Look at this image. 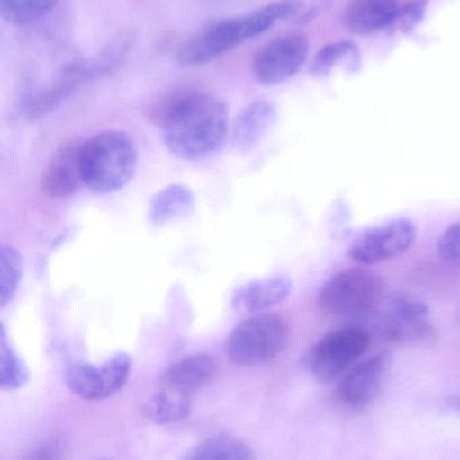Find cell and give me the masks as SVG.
Instances as JSON below:
<instances>
[{
  "instance_id": "1",
  "label": "cell",
  "mask_w": 460,
  "mask_h": 460,
  "mask_svg": "<svg viewBox=\"0 0 460 460\" xmlns=\"http://www.w3.org/2000/svg\"><path fill=\"white\" fill-rule=\"evenodd\" d=\"M149 119L161 128L167 150L184 161H197L218 151L230 128L227 105L194 86L167 92L151 105Z\"/></svg>"
},
{
  "instance_id": "2",
  "label": "cell",
  "mask_w": 460,
  "mask_h": 460,
  "mask_svg": "<svg viewBox=\"0 0 460 460\" xmlns=\"http://www.w3.org/2000/svg\"><path fill=\"white\" fill-rule=\"evenodd\" d=\"M302 10L300 0H277L253 13L234 18L219 19L192 35L177 50L181 66H202L229 53L246 40H253Z\"/></svg>"
},
{
  "instance_id": "3",
  "label": "cell",
  "mask_w": 460,
  "mask_h": 460,
  "mask_svg": "<svg viewBox=\"0 0 460 460\" xmlns=\"http://www.w3.org/2000/svg\"><path fill=\"white\" fill-rule=\"evenodd\" d=\"M137 164V148L127 132H100L83 143L84 185L95 193L121 190L134 177Z\"/></svg>"
},
{
  "instance_id": "4",
  "label": "cell",
  "mask_w": 460,
  "mask_h": 460,
  "mask_svg": "<svg viewBox=\"0 0 460 460\" xmlns=\"http://www.w3.org/2000/svg\"><path fill=\"white\" fill-rule=\"evenodd\" d=\"M288 340V324L278 314L251 315L235 326L227 341L230 359L239 367L272 361Z\"/></svg>"
},
{
  "instance_id": "5",
  "label": "cell",
  "mask_w": 460,
  "mask_h": 460,
  "mask_svg": "<svg viewBox=\"0 0 460 460\" xmlns=\"http://www.w3.org/2000/svg\"><path fill=\"white\" fill-rule=\"evenodd\" d=\"M383 299V279L372 270L351 268L327 281L319 295V307L332 316L370 315Z\"/></svg>"
},
{
  "instance_id": "6",
  "label": "cell",
  "mask_w": 460,
  "mask_h": 460,
  "mask_svg": "<svg viewBox=\"0 0 460 460\" xmlns=\"http://www.w3.org/2000/svg\"><path fill=\"white\" fill-rule=\"evenodd\" d=\"M370 315L378 334L389 342H423L434 332L428 307L410 295H393L381 300Z\"/></svg>"
},
{
  "instance_id": "7",
  "label": "cell",
  "mask_w": 460,
  "mask_h": 460,
  "mask_svg": "<svg viewBox=\"0 0 460 460\" xmlns=\"http://www.w3.org/2000/svg\"><path fill=\"white\" fill-rule=\"evenodd\" d=\"M372 345V335L361 327H347L326 335L313 346L310 354V369L320 383H332L345 375Z\"/></svg>"
},
{
  "instance_id": "8",
  "label": "cell",
  "mask_w": 460,
  "mask_h": 460,
  "mask_svg": "<svg viewBox=\"0 0 460 460\" xmlns=\"http://www.w3.org/2000/svg\"><path fill=\"white\" fill-rule=\"evenodd\" d=\"M131 357L118 353L96 367L92 364H75L65 376L68 389L75 396L88 402L110 399L122 391L131 375Z\"/></svg>"
},
{
  "instance_id": "9",
  "label": "cell",
  "mask_w": 460,
  "mask_h": 460,
  "mask_svg": "<svg viewBox=\"0 0 460 460\" xmlns=\"http://www.w3.org/2000/svg\"><path fill=\"white\" fill-rule=\"evenodd\" d=\"M310 43L304 35L275 38L254 57L253 75L262 85L285 83L300 72L307 61Z\"/></svg>"
},
{
  "instance_id": "10",
  "label": "cell",
  "mask_w": 460,
  "mask_h": 460,
  "mask_svg": "<svg viewBox=\"0 0 460 460\" xmlns=\"http://www.w3.org/2000/svg\"><path fill=\"white\" fill-rule=\"evenodd\" d=\"M416 226L407 218L391 221L362 233L350 248V257L361 264L388 261L407 252L415 243Z\"/></svg>"
},
{
  "instance_id": "11",
  "label": "cell",
  "mask_w": 460,
  "mask_h": 460,
  "mask_svg": "<svg viewBox=\"0 0 460 460\" xmlns=\"http://www.w3.org/2000/svg\"><path fill=\"white\" fill-rule=\"evenodd\" d=\"M388 367L389 358L385 354H375L356 362L338 384L335 392L338 402L351 411L369 407L380 394Z\"/></svg>"
},
{
  "instance_id": "12",
  "label": "cell",
  "mask_w": 460,
  "mask_h": 460,
  "mask_svg": "<svg viewBox=\"0 0 460 460\" xmlns=\"http://www.w3.org/2000/svg\"><path fill=\"white\" fill-rule=\"evenodd\" d=\"M84 185L83 143L68 142L56 151L41 178V188L53 199H67Z\"/></svg>"
},
{
  "instance_id": "13",
  "label": "cell",
  "mask_w": 460,
  "mask_h": 460,
  "mask_svg": "<svg viewBox=\"0 0 460 460\" xmlns=\"http://www.w3.org/2000/svg\"><path fill=\"white\" fill-rule=\"evenodd\" d=\"M293 289V281L286 275H273L257 279L240 286L232 295V308L237 313H266L269 308L288 299Z\"/></svg>"
},
{
  "instance_id": "14",
  "label": "cell",
  "mask_w": 460,
  "mask_h": 460,
  "mask_svg": "<svg viewBox=\"0 0 460 460\" xmlns=\"http://www.w3.org/2000/svg\"><path fill=\"white\" fill-rule=\"evenodd\" d=\"M216 373V362L208 354H191L173 362L161 377V388L191 396L207 385Z\"/></svg>"
},
{
  "instance_id": "15",
  "label": "cell",
  "mask_w": 460,
  "mask_h": 460,
  "mask_svg": "<svg viewBox=\"0 0 460 460\" xmlns=\"http://www.w3.org/2000/svg\"><path fill=\"white\" fill-rule=\"evenodd\" d=\"M277 111L272 102H251L238 116L232 128V145L240 153H248L259 145L275 126Z\"/></svg>"
},
{
  "instance_id": "16",
  "label": "cell",
  "mask_w": 460,
  "mask_h": 460,
  "mask_svg": "<svg viewBox=\"0 0 460 460\" xmlns=\"http://www.w3.org/2000/svg\"><path fill=\"white\" fill-rule=\"evenodd\" d=\"M399 7V0H350L343 24L356 35L385 31Z\"/></svg>"
},
{
  "instance_id": "17",
  "label": "cell",
  "mask_w": 460,
  "mask_h": 460,
  "mask_svg": "<svg viewBox=\"0 0 460 460\" xmlns=\"http://www.w3.org/2000/svg\"><path fill=\"white\" fill-rule=\"evenodd\" d=\"M132 45H134V35L131 32H123L113 38L95 56L84 61H78L84 81L95 80L115 72L129 56Z\"/></svg>"
},
{
  "instance_id": "18",
  "label": "cell",
  "mask_w": 460,
  "mask_h": 460,
  "mask_svg": "<svg viewBox=\"0 0 460 460\" xmlns=\"http://www.w3.org/2000/svg\"><path fill=\"white\" fill-rule=\"evenodd\" d=\"M194 197L183 185H172L159 191L150 202L149 220L154 226H167L186 217L194 210Z\"/></svg>"
},
{
  "instance_id": "19",
  "label": "cell",
  "mask_w": 460,
  "mask_h": 460,
  "mask_svg": "<svg viewBox=\"0 0 460 460\" xmlns=\"http://www.w3.org/2000/svg\"><path fill=\"white\" fill-rule=\"evenodd\" d=\"M192 397L161 388L149 400L145 416L157 426H169L185 420L191 413Z\"/></svg>"
},
{
  "instance_id": "20",
  "label": "cell",
  "mask_w": 460,
  "mask_h": 460,
  "mask_svg": "<svg viewBox=\"0 0 460 460\" xmlns=\"http://www.w3.org/2000/svg\"><path fill=\"white\" fill-rule=\"evenodd\" d=\"M362 57L358 46L350 40H339L324 46L311 64V75L315 77L329 75L332 70L343 66L348 72H358L361 67Z\"/></svg>"
},
{
  "instance_id": "21",
  "label": "cell",
  "mask_w": 460,
  "mask_h": 460,
  "mask_svg": "<svg viewBox=\"0 0 460 460\" xmlns=\"http://www.w3.org/2000/svg\"><path fill=\"white\" fill-rule=\"evenodd\" d=\"M181 460H257L253 448L232 437H215L203 440Z\"/></svg>"
},
{
  "instance_id": "22",
  "label": "cell",
  "mask_w": 460,
  "mask_h": 460,
  "mask_svg": "<svg viewBox=\"0 0 460 460\" xmlns=\"http://www.w3.org/2000/svg\"><path fill=\"white\" fill-rule=\"evenodd\" d=\"M29 381V370L23 359L16 353L8 341L7 332L2 326L0 332V388L14 392L23 388Z\"/></svg>"
},
{
  "instance_id": "23",
  "label": "cell",
  "mask_w": 460,
  "mask_h": 460,
  "mask_svg": "<svg viewBox=\"0 0 460 460\" xmlns=\"http://www.w3.org/2000/svg\"><path fill=\"white\" fill-rule=\"evenodd\" d=\"M59 0H0L3 19L11 24L23 26L48 15Z\"/></svg>"
},
{
  "instance_id": "24",
  "label": "cell",
  "mask_w": 460,
  "mask_h": 460,
  "mask_svg": "<svg viewBox=\"0 0 460 460\" xmlns=\"http://www.w3.org/2000/svg\"><path fill=\"white\" fill-rule=\"evenodd\" d=\"M22 257L18 249L5 245L2 248V279H0V305L5 307L15 296L22 276Z\"/></svg>"
},
{
  "instance_id": "25",
  "label": "cell",
  "mask_w": 460,
  "mask_h": 460,
  "mask_svg": "<svg viewBox=\"0 0 460 460\" xmlns=\"http://www.w3.org/2000/svg\"><path fill=\"white\" fill-rule=\"evenodd\" d=\"M428 2L429 0H410L404 5H400L385 31L391 35L412 32L423 22Z\"/></svg>"
},
{
  "instance_id": "26",
  "label": "cell",
  "mask_w": 460,
  "mask_h": 460,
  "mask_svg": "<svg viewBox=\"0 0 460 460\" xmlns=\"http://www.w3.org/2000/svg\"><path fill=\"white\" fill-rule=\"evenodd\" d=\"M64 453V442L59 438H49L32 446L19 460H61Z\"/></svg>"
},
{
  "instance_id": "27",
  "label": "cell",
  "mask_w": 460,
  "mask_h": 460,
  "mask_svg": "<svg viewBox=\"0 0 460 460\" xmlns=\"http://www.w3.org/2000/svg\"><path fill=\"white\" fill-rule=\"evenodd\" d=\"M439 253L446 261L460 265V223L443 233L439 240Z\"/></svg>"
},
{
  "instance_id": "28",
  "label": "cell",
  "mask_w": 460,
  "mask_h": 460,
  "mask_svg": "<svg viewBox=\"0 0 460 460\" xmlns=\"http://www.w3.org/2000/svg\"><path fill=\"white\" fill-rule=\"evenodd\" d=\"M450 405L454 410L460 411V396L453 397V399L450 400Z\"/></svg>"
}]
</instances>
